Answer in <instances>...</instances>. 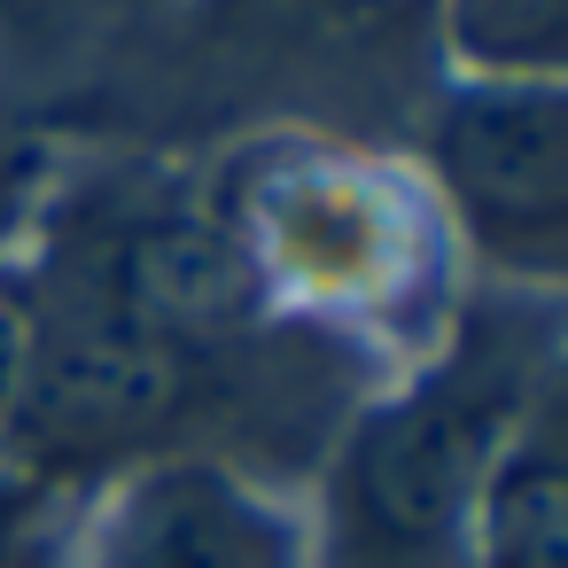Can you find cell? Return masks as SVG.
Segmentation results:
<instances>
[{"mask_svg":"<svg viewBox=\"0 0 568 568\" xmlns=\"http://www.w3.org/2000/svg\"><path fill=\"white\" fill-rule=\"evenodd\" d=\"M529 366L467 343L436 382L374 405L335 459V568H459L475 490L529 420Z\"/></svg>","mask_w":568,"mask_h":568,"instance_id":"cell-1","label":"cell"},{"mask_svg":"<svg viewBox=\"0 0 568 568\" xmlns=\"http://www.w3.org/2000/svg\"><path fill=\"white\" fill-rule=\"evenodd\" d=\"M234 351H187L87 296H40V312L24 320V382L0 436L40 467L156 452L234 382Z\"/></svg>","mask_w":568,"mask_h":568,"instance_id":"cell-2","label":"cell"},{"mask_svg":"<svg viewBox=\"0 0 568 568\" xmlns=\"http://www.w3.org/2000/svg\"><path fill=\"white\" fill-rule=\"evenodd\" d=\"M436 180L459 226L506 273H560L568 250V94L560 87H459L428 125Z\"/></svg>","mask_w":568,"mask_h":568,"instance_id":"cell-3","label":"cell"},{"mask_svg":"<svg viewBox=\"0 0 568 568\" xmlns=\"http://www.w3.org/2000/svg\"><path fill=\"white\" fill-rule=\"evenodd\" d=\"M48 296H87L164 343L187 351H234L257 335V257L203 211H118L94 234L71 242Z\"/></svg>","mask_w":568,"mask_h":568,"instance_id":"cell-4","label":"cell"},{"mask_svg":"<svg viewBox=\"0 0 568 568\" xmlns=\"http://www.w3.org/2000/svg\"><path fill=\"white\" fill-rule=\"evenodd\" d=\"M87 568H296V537L219 459H164L118 490Z\"/></svg>","mask_w":568,"mask_h":568,"instance_id":"cell-5","label":"cell"},{"mask_svg":"<svg viewBox=\"0 0 568 568\" xmlns=\"http://www.w3.org/2000/svg\"><path fill=\"white\" fill-rule=\"evenodd\" d=\"M467 529L483 568H568V467H560L552 413H529L498 444Z\"/></svg>","mask_w":568,"mask_h":568,"instance_id":"cell-6","label":"cell"},{"mask_svg":"<svg viewBox=\"0 0 568 568\" xmlns=\"http://www.w3.org/2000/svg\"><path fill=\"white\" fill-rule=\"evenodd\" d=\"M436 24L475 87H560L568 0H436Z\"/></svg>","mask_w":568,"mask_h":568,"instance_id":"cell-7","label":"cell"},{"mask_svg":"<svg viewBox=\"0 0 568 568\" xmlns=\"http://www.w3.org/2000/svg\"><path fill=\"white\" fill-rule=\"evenodd\" d=\"M17 382H24V312H17V304H0V428H9Z\"/></svg>","mask_w":568,"mask_h":568,"instance_id":"cell-8","label":"cell"},{"mask_svg":"<svg viewBox=\"0 0 568 568\" xmlns=\"http://www.w3.org/2000/svg\"><path fill=\"white\" fill-rule=\"evenodd\" d=\"M343 9H358V17H420L436 0H343Z\"/></svg>","mask_w":568,"mask_h":568,"instance_id":"cell-9","label":"cell"},{"mask_svg":"<svg viewBox=\"0 0 568 568\" xmlns=\"http://www.w3.org/2000/svg\"><path fill=\"white\" fill-rule=\"evenodd\" d=\"M17 529V490H0V537Z\"/></svg>","mask_w":568,"mask_h":568,"instance_id":"cell-10","label":"cell"}]
</instances>
